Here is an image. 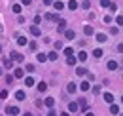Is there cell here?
Returning a JSON list of instances; mask_svg holds the SVG:
<instances>
[{
  "instance_id": "cell-1",
  "label": "cell",
  "mask_w": 123,
  "mask_h": 116,
  "mask_svg": "<svg viewBox=\"0 0 123 116\" xmlns=\"http://www.w3.org/2000/svg\"><path fill=\"white\" fill-rule=\"evenodd\" d=\"M10 59H12L13 63H23V59H25V57H23V53H17V51H12V57H10Z\"/></svg>"
},
{
  "instance_id": "cell-2",
  "label": "cell",
  "mask_w": 123,
  "mask_h": 116,
  "mask_svg": "<svg viewBox=\"0 0 123 116\" xmlns=\"http://www.w3.org/2000/svg\"><path fill=\"white\" fill-rule=\"evenodd\" d=\"M117 67H119V65H117V61H114V59H110V61L106 63L108 71H117Z\"/></svg>"
},
{
  "instance_id": "cell-3",
  "label": "cell",
  "mask_w": 123,
  "mask_h": 116,
  "mask_svg": "<svg viewBox=\"0 0 123 116\" xmlns=\"http://www.w3.org/2000/svg\"><path fill=\"white\" fill-rule=\"evenodd\" d=\"M15 99L17 101H25V99H27V93H25L23 89H17L15 91Z\"/></svg>"
},
{
  "instance_id": "cell-4",
  "label": "cell",
  "mask_w": 123,
  "mask_h": 116,
  "mask_svg": "<svg viewBox=\"0 0 123 116\" xmlns=\"http://www.w3.org/2000/svg\"><path fill=\"white\" fill-rule=\"evenodd\" d=\"M64 38H68V40H74V38H76V32H74L72 29H66V30H64Z\"/></svg>"
},
{
  "instance_id": "cell-5",
  "label": "cell",
  "mask_w": 123,
  "mask_h": 116,
  "mask_svg": "<svg viewBox=\"0 0 123 116\" xmlns=\"http://www.w3.org/2000/svg\"><path fill=\"white\" fill-rule=\"evenodd\" d=\"M102 55H104V50H102V48H97V50H93V57H95V59H100Z\"/></svg>"
},
{
  "instance_id": "cell-6",
  "label": "cell",
  "mask_w": 123,
  "mask_h": 116,
  "mask_svg": "<svg viewBox=\"0 0 123 116\" xmlns=\"http://www.w3.org/2000/svg\"><path fill=\"white\" fill-rule=\"evenodd\" d=\"M31 34H32V36H36V38H38V36L42 34V32H40V27H38V25H32V27H31Z\"/></svg>"
},
{
  "instance_id": "cell-7",
  "label": "cell",
  "mask_w": 123,
  "mask_h": 116,
  "mask_svg": "<svg viewBox=\"0 0 123 116\" xmlns=\"http://www.w3.org/2000/svg\"><path fill=\"white\" fill-rule=\"evenodd\" d=\"M110 114H119V105L110 103Z\"/></svg>"
},
{
  "instance_id": "cell-8",
  "label": "cell",
  "mask_w": 123,
  "mask_h": 116,
  "mask_svg": "<svg viewBox=\"0 0 123 116\" xmlns=\"http://www.w3.org/2000/svg\"><path fill=\"white\" fill-rule=\"evenodd\" d=\"M102 97H104V101H106V103H114V93H110V91H106Z\"/></svg>"
},
{
  "instance_id": "cell-9",
  "label": "cell",
  "mask_w": 123,
  "mask_h": 116,
  "mask_svg": "<svg viewBox=\"0 0 123 116\" xmlns=\"http://www.w3.org/2000/svg\"><path fill=\"white\" fill-rule=\"evenodd\" d=\"M23 74H25V72H23V69L17 67L15 71H13V78H23Z\"/></svg>"
},
{
  "instance_id": "cell-10",
  "label": "cell",
  "mask_w": 123,
  "mask_h": 116,
  "mask_svg": "<svg viewBox=\"0 0 123 116\" xmlns=\"http://www.w3.org/2000/svg\"><path fill=\"white\" fill-rule=\"evenodd\" d=\"M80 89H81V91H89V89H91V84H89V82H81V84H80Z\"/></svg>"
},
{
  "instance_id": "cell-11",
  "label": "cell",
  "mask_w": 123,
  "mask_h": 116,
  "mask_svg": "<svg viewBox=\"0 0 123 116\" xmlns=\"http://www.w3.org/2000/svg\"><path fill=\"white\" fill-rule=\"evenodd\" d=\"M78 109H80V107H78V103H68V110H70V112H78Z\"/></svg>"
},
{
  "instance_id": "cell-12",
  "label": "cell",
  "mask_w": 123,
  "mask_h": 116,
  "mask_svg": "<svg viewBox=\"0 0 123 116\" xmlns=\"http://www.w3.org/2000/svg\"><path fill=\"white\" fill-rule=\"evenodd\" d=\"M93 32H95V30H93V27H91V25H85V27H83V34H87V36H91Z\"/></svg>"
},
{
  "instance_id": "cell-13",
  "label": "cell",
  "mask_w": 123,
  "mask_h": 116,
  "mask_svg": "<svg viewBox=\"0 0 123 116\" xmlns=\"http://www.w3.org/2000/svg\"><path fill=\"white\" fill-rule=\"evenodd\" d=\"M76 74H78V76H85V74H87V69H85V67H78Z\"/></svg>"
},
{
  "instance_id": "cell-14",
  "label": "cell",
  "mask_w": 123,
  "mask_h": 116,
  "mask_svg": "<svg viewBox=\"0 0 123 116\" xmlns=\"http://www.w3.org/2000/svg\"><path fill=\"white\" fill-rule=\"evenodd\" d=\"M25 86H27V87L34 86V78H32V76H27V78H25Z\"/></svg>"
},
{
  "instance_id": "cell-15",
  "label": "cell",
  "mask_w": 123,
  "mask_h": 116,
  "mask_svg": "<svg viewBox=\"0 0 123 116\" xmlns=\"http://www.w3.org/2000/svg\"><path fill=\"white\" fill-rule=\"evenodd\" d=\"M8 114L10 116H17L19 114V109H17V107H10V109H8Z\"/></svg>"
},
{
  "instance_id": "cell-16",
  "label": "cell",
  "mask_w": 123,
  "mask_h": 116,
  "mask_svg": "<svg viewBox=\"0 0 123 116\" xmlns=\"http://www.w3.org/2000/svg\"><path fill=\"white\" fill-rule=\"evenodd\" d=\"M57 23H59V30H61V32H64V30H66V21H64V19H59Z\"/></svg>"
},
{
  "instance_id": "cell-17",
  "label": "cell",
  "mask_w": 123,
  "mask_h": 116,
  "mask_svg": "<svg viewBox=\"0 0 123 116\" xmlns=\"http://www.w3.org/2000/svg\"><path fill=\"white\" fill-rule=\"evenodd\" d=\"M44 105H46V107H49V109H51V107L55 105V99H53V97H46V101H44Z\"/></svg>"
},
{
  "instance_id": "cell-18",
  "label": "cell",
  "mask_w": 123,
  "mask_h": 116,
  "mask_svg": "<svg viewBox=\"0 0 123 116\" xmlns=\"http://www.w3.org/2000/svg\"><path fill=\"white\" fill-rule=\"evenodd\" d=\"M68 10H72V12L78 10V2L76 0H68Z\"/></svg>"
},
{
  "instance_id": "cell-19",
  "label": "cell",
  "mask_w": 123,
  "mask_h": 116,
  "mask_svg": "<svg viewBox=\"0 0 123 116\" xmlns=\"http://www.w3.org/2000/svg\"><path fill=\"white\" fill-rule=\"evenodd\" d=\"M12 10H13V14H21V10H23V8H21V4H12Z\"/></svg>"
},
{
  "instance_id": "cell-20",
  "label": "cell",
  "mask_w": 123,
  "mask_h": 116,
  "mask_svg": "<svg viewBox=\"0 0 123 116\" xmlns=\"http://www.w3.org/2000/svg\"><path fill=\"white\" fill-rule=\"evenodd\" d=\"M66 63H68V65H76L78 59L74 57V55H66Z\"/></svg>"
},
{
  "instance_id": "cell-21",
  "label": "cell",
  "mask_w": 123,
  "mask_h": 116,
  "mask_svg": "<svg viewBox=\"0 0 123 116\" xmlns=\"http://www.w3.org/2000/svg\"><path fill=\"white\" fill-rule=\"evenodd\" d=\"M95 38H97V42H106V34H102V32H98V34H97V36H95Z\"/></svg>"
},
{
  "instance_id": "cell-22",
  "label": "cell",
  "mask_w": 123,
  "mask_h": 116,
  "mask_svg": "<svg viewBox=\"0 0 123 116\" xmlns=\"http://www.w3.org/2000/svg\"><path fill=\"white\" fill-rule=\"evenodd\" d=\"M53 8H55V10H57V12H61L62 8H64V4H62L61 0H57V2H55V4H53Z\"/></svg>"
},
{
  "instance_id": "cell-23",
  "label": "cell",
  "mask_w": 123,
  "mask_h": 116,
  "mask_svg": "<svg viewBox=\"0 0 123 116\" xmlns=\"http://www.w3.org/2000/svg\"><path fill=\"white\" fill-rule=\"evenodd\" d=\"M100 6H102V8H112L114 2H110V0H100Z\"/></svg>"
},
{
  "instance_id": "cell-24",
  "label": "cell",
  "mask_w": 123,
  "mask_h": 116,
  "mask_svg": "<svg viewBox=\"0 0 123 116\" xmlns=\"http://www.w3.org/2000/svg\"><path fill=\"white\" fill-rule=\"evenodd\" d=\"M46 57L49 59V61H57V57H59V55H57V53H55V51H49V53H47Z\"/></svg>"
},
{
  "instance_id": "cell-25",
  "label": "cell",
  "mask_w": 123,
  "mask_h": 116,
  "mask_svg": "<svg viewBox=\"0 0 123 116\" xmlns=\"http://www.w3.org/2000/svg\"><path fill=\"white\" fill-rule=\"evenodd\" d=\"M78 107H80L81 110H85V109H87V101H85V99H80V103H78Z\"/></svg>"
},
{
  "instance_id": "cell-26",
  "label": "cell",
  "mask_w": 123,
  "mask_h": 116,
  "mask_svg": "<svg viewBox=\"0 0 123 116\" xmlns=\"http://www.w3.org/2000/svg\"><path fill=\"white\" fill-rule=\"evenodd\" d=\"M66 89H68V93H74V91H76V84H72V82H68V86H66Z\"/></svg>"
},
{
  "instance_id": "cell-27",
  "label": "cell",
  "mask_w": 123,
  "mask_h": 116,
  "mask_svg": "<svg viewBox=\"0 0 123 116\" xmlns=\"http://www.w3.org/2000/svg\"><path fill=\"white\" fill-rule=\"evenodd\" d=\"M46 89H47V84H46V82H40V84H38V91H42V93H44Z\"/></svg>"
},
{
  "instance_id": "cell-28",
  "label": "cell",
  "mask_w": 123,
  "mask_h": 116,
  "mask_svg": "<svg viewBox=\"0 0 123 116\" xmlns=\"http://www.w3.org/2000/svg\"><path fill=\"white\" fill-rule=\"evenodd\" d=\"M4 67H6V69H12V67H13V61H12V59H4Z\"/></svg>"
},
{
  "instance_id": "cell-29",
  "label": "cell",
  "mask_w": 123,
  "mask_h": 116,
  "mask_svg": "<svg viewBox=\"0 0 123 116\" xmlns=\"http://www.w3.org/2000/svg\"><path fill=\"white\" fill-rule=\"evenodd\" d=\"M17 44H19V46H27V38H25V36H19V38H17Z\"/></svg>"
},
{
  "instance_id": "cell-30",
  "label": "cell",
  "mask_w": 123,
  "mask_h": 116,
  "mask_svg": "<svg viewBox=\"0 0 123 116\" xmlns=\"http://www.w3.org/2000/svg\"><path fill=\"white\" fill-rule=\"evenodd\" d=\"M78 59H80V61H87V53H85V51H80V53H78Z\"/></svg>"
},
{
  "instance_id": "cell-31",
  "label": "cell",
  "mask_w": 123,
  "mask_h": 116,
  "mask_svg": "<svg viewBox=\"0 0 123 116\" xmlns=\"http://www.w3.org/2000/svg\"><path fill=\"white\" fill-rule=\"evenodd\" d=\"M47 57H46V53H38V63H46Z\"/></svg>"
},
{
  "instance_id": "cell-32",
  "label": "cell",
  "mask_w": 123,
  "mask_h": 116,
  "mask_svg": "<svg viewBox=\"0 0 123 116\" xmlns=\"http://www.w3.org/2000/svg\"><path fill=\"white\" fill-rule=\"evenodd\" d=\"M0 99H8V89H0Z\"/></svg>"
},
{
  "instance_id": "cell-33",
  "label": "cell",
  "mask_w": 123,
  "mask_h": 116,
  "mask_svg": "<svg viewBox=\"0 0 123 116\" xmlns=\"http://www.w3.org/2000/svg\"><path fill=\"white\" fill-rule=\"evenodd\" d=\"M81 6H83V10H89V8H91V2H89V0H83Z\"/></svg>"
},
{
  "instance_id": "cell-34",
  "label": "cell",
  "mask_w": 123,
  "mask_h": 116,
  "mask_svg": "<svg viewBox=\"0 0 123 116\" xmlns=\"http://www.w3.org/2000/svg\"><path fill=\"white\" fill-rule=\"evenodd\" d=\"M13 80H15L13 74H8V76H6V82H8V84H13Z\"/></svg>"
},
{
  "instance_id": "cell-35",
  "label": "cell",
  "mask_w": 123,
  "mask_h": 116,
  "mask_svg": "<svg viewBox=\"0 0 123 116\" xmlns=\"http://www.w3.org/2000/svg\"><path fill=\"white\" fill-rule=\"evenodd\" d=\"M72 53H74L72 48H64V55H72Z\"/></svg>"
},
{
  "instance_id": "cell-36",
  "label": "cell",
  "mask_w": 123,
  "mask_h": 116,
  "mask_svg": "<svg viewBox=\"0 0 123 116\" xmlns=\"http://www.w3.org/2000/svg\"><path fill=\"white\" fill-rule=\"evenodd\" d=\"M25 71H27V72H34V65H27Z\"/></svg>"
},
{
  "instance_id": "cell-37",
  "label": "cell",
  "mask_w": 123,
  "mask_h": 116,
  "mask_svg": "<svg viewBox=\"0 0 123 116\" xmlns=\"http://www.w3.org/2000/svg\"><path fill=\"white\" fill-rule=\"evenodd\" d=\"M93 93L98 95V93H100V86H95V87H93Z\"/></svg>"
},
{
  "instance_id": "cell-38",
  "label": "cell",
  "mask_w": 123,
  "mask_h": 116,
  "mask_svg": "<svg viewBox=\"0 0 123 116\" xmlns=\"http://www.w3.org/2000/svg\"><path fill=\"white\" fill-rule=\"evenodd\" d=\"M116 23H117V25H123V17H121V15L116 17Z\"/></svg>"
},
{
  "instance_id": "cell-39",
  "label": "cell",
  "mask_w": 123,
  "mask_h": 116,
  "mask_svg": "<svg viewBox=\"0 0 123 116\" xmlns=\"http://www.w3.org/2000/svg\"><path fill=\"white\" fill-rule=\"evenodd\" d=\"M44 19H47V21H51V19H53V14H51V12H49V14H46V15H44Z\"/></svg>"
},
{
  "instance_id": "cell-40",
  "label": "cell",
  "mask_w": 123,
  "mask_h": 116,
  "mask_svg": "<svg viewBox=\"0 0 123 116\" xmlns=\"http://www.w3.org/2000/svg\"><path fill=\"white\" fill-rule=\"evenodd\" d=\"M29 48H31L32 51H34V50H36V48H38V44H36V42H31V44H29Z\"/></svg>"
},
{
  "instance_id": "cell-41",
  "label": "cell",
  "mask_w": 123,
  "mask_h": 116,
  "mask_svg": "<svg viewBox=\"0 0 123 116\" xmlns=\"http://www.w3.org/2000/svg\"><path fill=\"white\" fill-rule=\"evenodd\" d=\"M40 21H42V17H40V15H34V25H38Z\"/></svg>"
},
{
  "instance_id": "cell-42",
  "label": "cell",
  "mask_w": 123,
  "mask_h": 116,
  "mask_svg": "<svg viewBox=\"0 0 123 116\" xmlns=\"http://www.w3.org/2000/svg\"><path fill=\"white\" fill-rule=\"evenodd\" d=\"M44 4H46V6H51V4H53V0H44Z\"/></svg>"
},
{
  "instance_id": "cell-43",
  "label": "cell",
  "mask_w": 123,
  "mask_h": 116,
  "mask_svg": "<svg viewBox=\"0 0 123 116\" xmlns=\"http://www.w3.org/2000/svg\"><path fill=\"white\" fill-rule=\"evenodd\" d=\"M21 2H23V4H25V6H29V4H31L32 0H21Z\"/></svg>"
},
{
  "instance_id": "cell-44",
  "label": "cell",
  "mask_w": 123,
  "mask_h": 116,
  "mask_svg": "<svg viewBox=\"0 0 123 116\" xmlns=\"http://www.w3.org/2000/svg\"><path fill=\"white\" fill-rule=\"evenodd\" d=\"M47 116H57V114H55V110H49V112H47Z\"/></svg>"
},
{
  "instance_id": "cell-45",
  "label": "cell",
  "mask_w": 123,
  "mask_h": 116,
  "mask_svg": "<svg viewBox=\"0 0 123 116\" xmlns=\"http://www.w3.org/2000/svg\"><path fill=\"white\" fill-rule=\"evenodd\" d=\"M61 116H70V112H62V114Z\"/></svg>"
},
{
  "instance_id": "cell-46",
  "label": "cell",
  "mask_w": 123,
  "mask_h": 116,
  "mask_svg": "<svg viewBox=\"0 0 123 116\" xmlns=\"http://www.w3.org/2000/svg\"><path fill=\"white\" fill-rule=\"evenodd\" d=\"M23 116H32V114H31V112H25V114H23Z\"/></svg>"
},
{
  "instance_id": "cell-47",
  "label": "cell",
  "mask_w": 123,
  "mask_h": 116,
  "mask_svg": "<svg viewBox=\"0 0 123 116\" xmlns=\"http://www.w3.org/2000/svg\"><path fill=\"white\" fill-rule=\"evenodd\" d=\"M85 116H95V114H93V112H87V114H85Z\"/></svg>"
},
{
  "instance_id": "cell-48",
  "label": "cell",
  "mask_w": 123,
  "mask_h": 116,
  "mask_svg": "<svg viewBox=\"0 0 123 116\" xmlns=\"http://www.w3.org/2000/svg\"><path fill=\"white\" fill-rule=\"evenodd\" d=\"M2 74H4V71H2V69H0V76H2Z\"/></svg>"
},
{
  "instance_id": "cell-49",
  "label": "cell",
  "mask_w": 123,
  "mask_h": 116,
  "mask_svg": "<svg viewBox=\"0 0 123 116\" xmlns=\"http://www.w3.org/2000/svg\"><path fill=\"white\" fill-rule=\"evenodd\" d=\"M0 53H2V46H0Z\"/></svg>"
}]
</instances>
